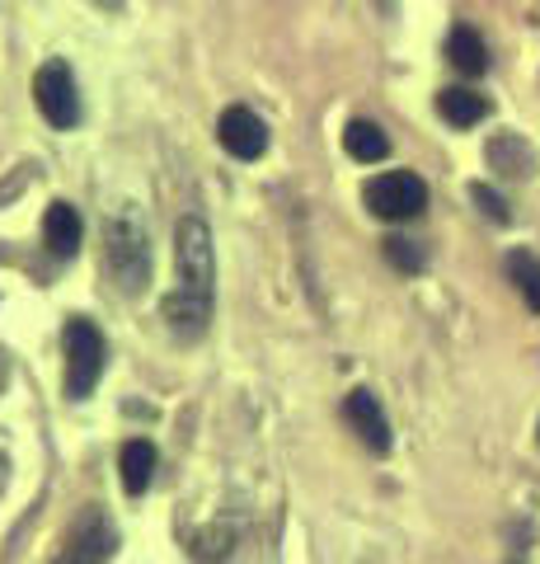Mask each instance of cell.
<instances>
[{
    "mask_svg": "<svg viewBox=\"0 0 540 564\" xmlns=\"http://www.w3.org/2000/svg\"><path fill=\"white\" fill-rule=\"evenodd\" d=\"M217 306V254L212 231L202 217H184L174 226V292L165 296V325L174 339H202Z\"/></svg>",
    "mask_w": 540,
    "mask_h": 564,
    "instance_id": "1",
    "label": "cell"
},
{
    "mask_svg": "<svg viewBox=\"0 0 540 564\" xmlns=\"http://www.w3.org/2000/svg\"><path fill=\"white\" fill-rule=\"evenodd\" d=\"M103 269L118 282L123 296L146 292L151 282V236H146V221L136 217V207L123 203L109 212L103 221Z\"/></svg>",
    "mask_w": 540,
    "mask_h": 564,
    "instance_id": "2",
    "label": "cell"
},
{
    "mask_svg": "<svg viewBox=\"0 0 540 564\" xmlns=\"http://www.w3.org/2000/svg\"><path fill=\"white\" fill-rule=\"evenodd\" d=\"M362 198H367V207L381 221H414V217H423V207H428V184L409 170H386L367 184Z\"/></svg>",
    "mask_w": 540,
    "mask_h": 564,
    "instance_id": "3",
    "label": "cell"
},
{
    "mask_svg": "<svg viewBox=\"0 0 540 564\" xmlns=\"http://www.w3.org/2000/svg\"><path fill=\"white\" fill-rule=\"evenodd\" d=\"M103 377V334L90 321H66V395L85 400Z\"/></svg>",
    "mask_w": 540,
    "mask_h": 564,
    "instance_id": "4",
    "label": "cell"
},
{
    "mask_svg": "<svg viewBox=\"0 0 540 564\" xmlns=\"http://www.w3.org/2000/svg\"><path fill=\"white\" fill-rule=\"evenodd\" d=\"M33 104H38V113L57 132L76 128V122H80V95H76L71 66H66V62H43L38 76H33Z\"/></svg>",
    "mask_w": 540,
    "mask_h": 564,
    "instance_id": "5",
    "label": "cell"
},
{
    "mask_svg": "<svg viewBox=\"0 0 540 564\" xmlns=\"http://www.w3.org/2000/svg\"><path fill=\"white\" fill-rule=\"evenodd\" d=\"M217 141L235 155V161H258V155L268 151V128H264V118H258L254 109L235 104V109H225V113H221V122H217Z\"/></svg>",
    "mask_w": 540,
    "mask_h": 564,
    "instance_id": "6",
    "label": "cell"
},
{
    "mask_svg": "<svg viewBox=\"0 0 540 564\" xmlns=\"http://www.w3.org/2000/svg\"><path fill=\"white\" fill-rule=\"evenodd\" d=\"M343 419L353 423V433L367 443L376 456L390 452V423H386V410H381V400L372 391H353L343 400Z\"/></svg>",
    "mask_w": 540,
    "mask_h": 564,
    "instance_id": "7",
    "label": "cell"
},
{
    "mask_svg": "<svg viewBox=\"0 0 540 564\" xmlns=\"http://www.w3.org/2000/svg\"><path fill=\"white\" fill-rule=\"evenodd\" d=\"M80 240H85V221L71 203H52L47 217H43V245L57 259H76L80 254Z\"/></svg>",
    "mask_w": 540,
    "mask_h": 564,
    "instance_id": "8",
    "label": "cell"
},
{
    "mask_svg": "<svg viewBox=\"0 0 540 564\" xmlns=\"http://www.w3.org/2000/svg\"><path fill=\"white\" fill-rule=\"evenodd\" d=\"M447 62L461 70V76H484L489 70V47H484V39L470 24H456L447 39Z\"/></svg>",
    "mask_w": 540,
    "mask_h": 564,
    "instance_id": "9",
    "label": "cell"
},
{
    "mask_svg": "<svg viewBox=\"0 0 540 564\" xmlns=\"http://www.w3.org/2000/svg\"><path fill=\"white\" fill-rule=\"evenodd\" d=\"M343 151L353 155V161H362V165H376V161H386L390 155V137L381 132L372 118H353L343 128Z\"/></svg>",
    "mask_w": 540,
    "mask_h": 564,
    "instance_id": "10",
    "label": "cell"
},
{
    "mask_svg": "<svg viewBox=\"0 0 540 564\" xmlns=\"http://www.w3.org/2000/svg\"><path fill=\"white\" fill-rule=\"evenodd\" d=\"M438 113L451 122V128H475V122L489 118V99L465 90V85H451V90L438 95Z\"/></svg>",
    "mask_w": 540,
    "mask_h": 564,
    "instance_id": "11",
    "label": "cell"
},
{
    "mask_svg": "<svg viewBox=\"0 0 540 564\" xmlns=\"http://www.w3.org/2000/svg\"><path fill=\"white\" fill-rule=\"evenodd\" d=\"M118 470H123V489L132 494H146L151 475H155V447L146 443V437H132V443H123V452H118Z\"/></svg>",
    "mask_w": 540,
    "mask_h": 564,
    "instance_id": "12",
    "label": "cell"
},
{
    "mask_svg": "<svg viewBox=\"0 0 540 564\" xmlns=\"http://www.w3.org/2000/svg\"><path fill=\"white\" fill-rule=\"evenodd\" d=\"M489 165H494L498 174H508V180H521V174H531L536 155L527 151V141H517V137H494V141H489Z\"/></svg>",
    "mask_w": 540,
    "mask_h": 564,
    "instance_id": "13",
    "label": "cell"
},
{
    "mask_svg": "<svg viewBox=\"0 0 540 564\" xmlns=\"http://www.w3.org/2000/svg\"><path fill=\"white\" fill-rule=\"evenodd\" d=\"M508 278L517 282V292L527 296V306L540 311V259L527 250H513L508 254Z\"/></svg>",
    "mask_w": 540,
    "mask_h": 564,
    "instance_id": "14",
    "label": "cell"
},
{
    "mask_svg": "<svg viewBox=\"0 0 540 564\" xmlns=\"http://www.w3.org/2000/svg\"><path fill=\"white\" fill-rule=\"evenodd\" d=\"M386 245V259L395 263L399 273H423V263H428V254L418 250L414 240H405V236H390V240H381Z\"/></svg>",
    "mask_w": 540,
    "mask_h": 564,
    "instance_id": "15",
    "label": "cell"
},
{
    "mask_svg": "<svg viewBox=\"0 0 540 564\" xmlns=\"http://www.w3.org/2000/svg\"><path fill=\"white\" fill-rule=\"evenodd\" d=\"M231 541H235V532H231V527H207V532H198L194 536V555L207 564V560H225V555H231Z\"/></svg>",
    "mask_w": 540,
    "mask_h": 564,
    "instance_id": "16",
    "label": "cell"
},
{
    "mask_svg": "<svg viewBox=\"0 0 540 564\" xmlns=\"http://www.w3.org/2000/svg\"><path fill=\"white\" fill-rule=\"evenodd\" d=\"M470 198H475V203H480V212H484V217H494L498 226H503V221H513L508 203H503V198H498V193H494L489 184H475V188H470Z\"/></svg>",
    "mask_w": 540,
    "mask_h": 564,
    "instance_id": "17",
    "label": "cell"
},
{
    "mask_svg": "<svg viewBox=\"0 0 540 564\" xmlns=\"http://www.w3.org/2000/svg\"><path fill=\"white\" fill-rule=\"evenodd\" d=\"M57 564H80V560H76V555H62V560H57Z\"/></svg>",
    "mask_w": 540,
    "mask_h": 564,
    "instance_id": "18",
    "label": "cell"
},
{
    "mask_svg": "<svg viewBox=\"0 0 540 564\" xmlns=\"http://www.w3.org/2000/svg\"><path fill=\"white\" fill-rule=\"evenodd\" d=\"M99 6H123V0H99Z\"/></svg>",
    "mask_w": 540,
    "mask_h": 564,
    "instance_id": "19",
    "label": "cell"
}]
</instances>
